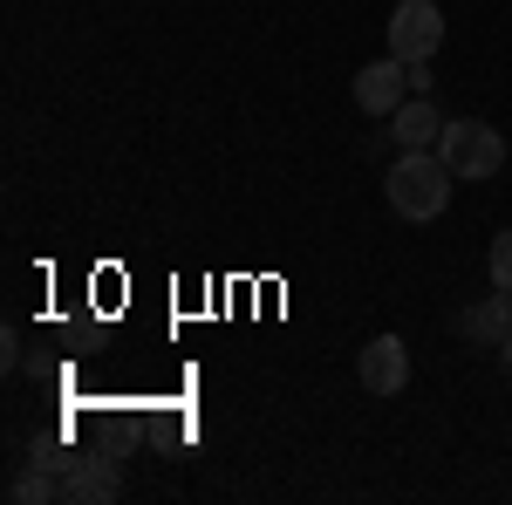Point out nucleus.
Returning <instances> with one entry per match:
<instances>
[{
    "instance_id": "11",
    "label": "nucleus",
    "mask_w": 512,
    "mask_h": 505,
    "mask_svg": "<svg viewBox=\"0 0 512 505\" xmlns=\"http://www.w3.org/2000/svg\"><path fill=\"white\" fill-rule=\"evenodd\" d=\"M499 349H506V369H512V335H506V342H499Z\"/></svg>"
},
{
    "instance_id": "5",
    "label": "nucleus",
    "mask_w": 512,
    "mask_h": 505,
    "mask_svg": "<svg viewBox=\"0 0 512 505\" xmlns=\"http://www.w3.org/2000/svg\"><path fill=\"white\" fill-rule=\"evenodd\" d=\"M355 376H362L369 396H403V383H410V349H403V335H376L369 349L355 355Z\"/></svg>"
},
{
    "instance_id": "9",
    "label": "nucleus",
    "mask_w": 512,
    "mask_h": 505,
    "mask_svg": "<svg viewBox=\"0 0 512 505\" xmlns=\"http://www.w3.org/2000/svg\"><path fill=\"white\" fill-rule=\"evenodd\" d=\"M7 499L14 505H48V499H62V485L48 478V465H35V471H21V478L7 485Z\"/></svg>"
},
{
    "instance_id": "2",
    "label": "nucleus",
    "mask_w": 512,
    "mask_h": 505,
    "mask_svg": "<svg viewBox=\"0 0 512 505\" xmlns=\"http://www.w3.org/2000/svg\"><path fill=\"white\" fill-rule=\"evenodd\" d=\"M437 157L451 164V178H492L506 164V137L478 117H444V137H437Z\"/></svg>"
},
{
    "instance_id": "1",
    "label": "nucleus",
    "mask_w": 512,
    "mask_h": 505,
    "mask_svg": "<svg viewBox=\"0 0 512 505\" xmlns=\"http://www.w3.org/2000/svg\"><path fill=\"white\" fill-rule=\"evenodd\" d=\"M451 185H458V178H451V164L437 151H403L390 164V178H383V198H390V212H403V219L424 226V219H437V212L451 205Z\"/></svg>"
},
{
    "instance_id": "10",
    "label": "nucleus",
    "mask_w": 512,
    "mask_h": 505,
    "mask_svg": "<svg viewBox=\"0 0 512 505\" xmlns=\"http://www.w3.org/2000/svg\"><path fill=\"white\" fill-rule=\"evenodd\" d=\"M485 273H492V287H506V294H512V233L492 239V260H485Z\"/></svg>"
},
{
    "instance_id": "6",
    "label": "nucleus",
    "mask_w": 512,
    "mask_h": 505,
    "mask_svg": "<svg viewBox=\"0 0 512 505\" xmlns=\"http://www.w3.org/2000/svg\"><path fill=\"white\" fill-rule=\"evenodd\" d=\"M390 137L403 151H437V137H444V117L431 110V96H410L403 110L390 117Z\"/></svg>"
},
{
    "instance_id": "3",
    "label": "nucleus",
    "mask_w": 512,
    "mask_h": 505,
    "mask_svg": "<svg viewBox=\"0 0 512 505\" xmlns=\"http://www.w3.org/2000/svg\"><path fill=\"white\" fill-rule=\"evenodd\" d=\"M437 48H444V7H437V0H396L390 55L396 62H431Z\"/></svg>"
},
{
    "instance_id": "4",
    "label": "nucleus",
    "mask_w": 512,
    "mask_h": 505,
    "mask_svg": "<svg viewBox=\"0 0 512 505\" xmlns=\"http://www.w3.org/2000/svg\"><path fill=\"white\" fill-rule=\"evenodd\" d=\"M355 103H362V117H396L403 103H410V62H396V55H383V62H369V69H355Z\"/></svg>"
},
{
    "instance_id": "7",
    "label": "nucleus",
    "mask_w": 512,
    "mask_h": 505,
    "mask_svg": "<svg viewBox=\"0 0 512 505\" xmlns=\"http://www.w3.org/2000/svg\"><path fill=\"white\" fill-rule=\"evenodd\" d=\"M117 465L110 458H82V465H69V478H62V499H76V505H110L117 499Z\"/></svg>"
},
{
    "instance_id": "8",
    "label": "nucleus",
    "mask_w": 512,
    "mask_h": 505,
    "mask_svg": "<svg viewBox=\"0 0 512 505\" xmlns=\"http://www.w3.org/2000/svg\"><path fill=\"white\" fill-rule=\"evenodd\" d=\"M458 328H465L472 342H492V349H499V342L512 335V294H506V287H499V294H485L478 308H465V321H458Z\"/></svg>"
}]
</instances>
